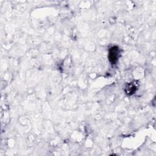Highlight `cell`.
Masks as SVG:
<instances>
[{"label": "cell", "mask_w": 156, "mask_h": 156, "mask_svg": "<svg viewBox=\"0 0 156 156\" xmlns=\"http://www.w3.org/2000/svg\"><path fill=\"white\" fill-rule=\"evenodd\" d=\"M119 55V51L117 46H115L109 49L108 59L112 64H115L118 61Z\"/></svg>", "instance_id": "6da1fadb"}, {"label": "cell", "mask_w": 156, "mask_h": 156, "mask_svg": "<svg viewBox=\"0 0 156 156\" xmlns=\"http://www.w3.org/2000/svg\"><path fill=\"white\" fill-rule=\"evenodd\" d=\"M137 87H138V83L136 81L131 82L127 83L125 88L126 93L128 95H131L133 94L137 90Z\"/></svg>", "instance_id": "7a4b0ae2"}]
</instances>
